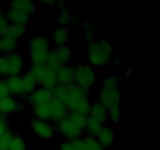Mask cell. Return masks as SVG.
Here are the masks:
<instances>
[{"label": "cell", "mask_w": 160, "mask_h": 150, "mask_svg": "<svg viewBox=\"0 0 160 150\" xmlns=\"http://www.w3.org/2000/svg\"><path fill=\"white\" fill-rule=\"evenodd\" d=\"M54 98L59 100L67 108L68 112L88 115L92 99L89 92L80 88L74 84L59 85L53 89Z\"/></svg>", "instance_id": "6da1fadb"}, {"label": "cell", "mask_w": 160, "mask_h": 150, "mask_svg": "<svg viewBox=\"0 0 160 150\" xmlns=\"http://www.w3.org/2000/svg\"><path fill=\"white\" fill-rule=\"evenodd\" d=\"M87 119L88 115L69 112L62 120L55 124L56 132L67 141L78 138L84 134Z\"/></svg>", "instance_id": "7a4b0ae2"}, {"label": "cell", "mask_w": 160, "mask_h": 150, "mask_svg": "<svg viewBox=\"0 0 160 150\" xmlns=\"http://www.w3.org/2000/svg\"><path fill=\"white\" fill-rule=\"evenodd\" d=\"M88 59L93 67H102L109 65L114 55V46L104 38L95 39L88 44Z\"/></svg>", "instance_id": "3957f363"}, {"label": "cell", "mask_w": 160, "mask_h": 150, "mask_svg": "<svg viewBox=\"0 0 160 150\" xmlns=\"http://www.w3.org/2000/svg\"><path fill=\"white\" fill-rule=\"evenodd\" d=\"M35 3L32 1L17 0L8 4L5 11V17L9 23L28 25L30 19L34 15Z\"/></svg>", "instance_id": "277c9868"}, {"label": "cell", "mask_w": 160, "mask_h": 150, "mask_svg": "<svg viewBox=\"0 0 160 150\" xmlns=\"http://www.w3.org/2000/svg\"><path fill=\"white\" fill-rule=\"evenodd\" d=\"M34 118L58 123L69 113L66 106L59 100L53 98L50 102L31 107Z\"/></svg>", "instance_id": "5b68a950"}, {"label": "cell", "mask_w": 160, "mask_h": 150, "mask_svg": "<svg viewBox=\"0 0 160 150\" xmlns=\"http://www.w3.org/2000/svg\"><path fill=\"white\" fill-rule=\"evenodd\" d=\"M31 64H43L51 49V42L46 35H34L28 42Z\"/></svg>", "instance_id": "8992f818"}, {"label": "cell", "mask_w": 160, "mask_h": 150, "mask_svg": "<svg viewBox=\"0 0 160 150\" xmlns=\"http://www.w3.org/2000/svg\"><path fill=\"white\" fill-rule=\"evenodd\" d=\"M96 81V74L93 67L89 64H82L74 67L73 84L80 88L89 92L93 88Z\"/></svg>", "instance_id": "52a82bcc"}, {"label": "cell", "mask_w": 160, "mask_h": 150, "mask_svg": "<svg viewBox=\"0 0 160 150\" xmlns=\"http://www.w3.org/2000/svg\"><path fill=\"white\" fill-rule=\"evenodd\" d=\"M60 150H108L102 146L96 138L84 134L71 141H64L60 145Z\"/></svg>", "instance_id": "ba28073f"}, {"label": "cell", "mask_w": 160, "mask_h": 150, "mask_svg": "<svg viewBox=\"0 0 160 150\" xmlns=\"http://www.w3.org/2000/svg\"><path fill=\"white\" fill-rule=\"evenodd\" d=\"M31 128L34 134L45 140L53 138L56 132L55 123L34 117L31 119Z\"/></svg>", "instance_id": "9c48e42d"}, {"label": "cell", "mask_w": 160, "mask_h": 150, "mask_svg": "<svg viewBox=\"0 0 160 150\" xmlns=\"http://www.w3.org/2000/svg\"><path fill=\"white\" fill-rule=\"evenodd\" d=\"M25 105L18 98L9 95L0 100V117L8 118L10 115L20 113L25 109Z\"/></svg>", "instance_id": "30bf717a"}, {"label": "cell", "mask_w": 160, "mask_h": 150, "mask_svg": "<svg viewBox=\"0 0 160 150\" xmlns=\"http://www.w3.org/2000/svg\"><path fill=\"white\" fill-rule=\"evenodd\" d=\"M107 110L120 106V88H101L98 94V100Z\"/></svg>", "instance_id": "8fae6325"}, {"label": "cell", "mask_w": 160, "mask_h": 150, "mask_svg": "<svg viewBox=\"0 0 160 150\" xmlns=\"http://www.w3.org/2000/svg\"><path fill=\"white\" fill-rule=\"evenodd\" d=\"M53 98H54L53 90L38 86L34 92L25 97L24 100L28 105L33 107L34 106L50 102Z\"/></svg>", "instance_id": "7c38bea8"}, {"label": "cell", "mask_w": 160, "mask_h": 150, "mask_svg": "<svg viewBox=\"0 0 160 150\" xmlns=\"http://www.w3.org/2000/svg\"><path fill=\"white\" fill-rule=\"evenodd\" d=\"M9 65V77L22 75L25 70V59L23 55L16 51L6 55Z\"/></svg>", "instance_id": "4fadbf2b"}, {"label": "cell", "mask_w": 160, "mask_h": 150, "mask_svg": "<svg viewBox=\"0 0 160 150\" xmlns=\"http://www.w3.org/2000/svg\"><path fill=\"white\" fill-rule=\"evenodd\" d=\"M48 38L55 47L67 45L70 40V29L66 27L56 26Z\"/></svg>", "instance_id": "5bb4252c"}, {"label": "cell", "mask_w": 160, "mask_h": 150, "mask_svg": "<svg viewBox=\"0 0 160 150\" xmlns=\"http://www.w3.org/2000/svg\"><path fill=\"white\" fill-rule=\"evenodd\" d=\"M59 85H70L74 81V67L67 64L60 66L56 70Z\"/></svg>", "instance_id": "9a60e30c"}, {"label": "cell", "mask_w": 160, "mask_h": 150, "mask_svg": "<svg viewBox=\"0 0 160 150\" xmlns=\"http://www.w3.org/2000/svg\"><path fill=\"white\" fill-rule=\"evenodd\" d=\"M96 138L100 145L105 148L108 149L110 148L115 142V131L113 128L110 125L105 124Z\"/></svg>", "instance_id": "2e32d148"}, {"label": "cell", "mask_w": 160, "mask_h": 150, "mask_svg": "<svg viewBox=\"0 0 160 150\" xmlns=\"http://www.w3.org/2000/svg\"><path fill=\"white\" fill-rule=\"evenodd\" d=\"M79 22V18L69 7L61 9L56 17V23L58 26L68 28L70 25L75 24Z\"/></svg>", "instance_id": "e0dca14e"}, {"label": "cell", "mask_w": 160, "mask_h": 150, "mask_svg": "<svg viewBox=\"0 0 160 150\" xmlns=\"http://www.w3.org/2000/svg\"><path fill=\"white\" fill-rule=\"evenodd\" d=\"M53 55L60 66L67 65L71 59L73 52L68 44L51 48Z\"/></svg>", "instance_id": "ac0fdd59"}, {"label": "cell", "mask_w": 160, "mask_h": 150, "mask_svg": "<svg viewBox=\"0 0 160 150\" xmlns=\"http://www.w3.org/2000/svg\"><path fill=\"white\" fill-rule=\"evenodd\" d=\"M88 116L105 124L108 120V110L99 102L95 101L92 102Z\"/></svg>", "instance_id": "d6986e66"}, {"label": "cell", "mask_w": 160, "mask_h": 150, "mask_svg": "<svg viewBox=\"0 0 160 150\" xmlns=\"http://www.w3.org/2000/svg\"><path fill=\"white\" fill-rule=\"evenodd\" d=\"M5 80L7 83L11 95L20 98V99L23 98V95H22V75L9 76L5 78Z\"/></svg>", "instance_id": "ffe728a7"}, {"label": "cell", "mask_w": 160, "mask_h": 150, "mask_svg": "<svg viewBox=\"0 0 160 150\" xmlns=\"http://www.w3.org/2000/svg\"><path fill=\"white\" fill-rule=\"evenodd\" d=\"M18 47V39L7 35L0 38V55H7L16 52Z\"/></svg>", "instance_id": "44dd1931"}, {"label": "cell", "mask_w": 160, "mask_h": 150, "mask_svg": "<svg viewBox=\"0 0 160 150\" xmlns=\"http://www.w3.org/2000/svg\"><path fill=\"white\" fill-rule=\"evenodd\" d=\"M48 67L45 63L43 64H31L29 68L27 70V72L32 77L34 81L37 82L38 85H42L45 74H46Z\"/></svg>", "instance_id": "7402d4cb"}, {"label": "cell", "mask_w": 160, "mask_h": 150, "mask_svg": "<svg viewBox=\"0 0 160 150\" xmlns=\"http://www.w3.org/2000/svg\"><path fill=\"white\" fill-rule=\"evenodd\" d=\"M38 87L37 82L34 78L28 73L25 72L22 74V95L23 98L28 96L29 94L34 92Z\"/></svg>", "instance_id": "603a6c76"}, {"label": "cell", "mask_w": 160, "mask_h": 150, "mask_svg": "<svg viewBox=\"0 0 160 150\" xmlns=\"http://www.w3.org/2000/svg\"><path fill=\"white\" fill-rule=\"evenodd\" d=\"M104 123H101L95 119L92 118L88 116L87 122L85 125V130H84V134L91 136V137L96 138L101 130L102 129Z\"/></svg>", "instance_id": "cb8c5ba5"}, {"label": "cell", "mask_w": 160, "mask_h": 150, "mask_svg": "<svg viewBox=\"0 0 160 150\" xmlns=\"http://www.w3.org/2000/svg\"><path fill=\"white\" fill-rule=\"evenodd\" d=\"M57 85H58V80H57V73H56V70H52V69H50L48 67V70H47L45 79H44L43 82H42V85H41L40 87H43V88H45L53 90V89H54Z\"/></svg>", "instance_id": "d4e9b609"}, {"label": "cell", "mask_w": 160, "mask_h": 150, "mask_svg": "<svg viewBox=\"0 0 160 150\" xmlns=\"http://www.w3.org/2000/svg\"><path fill=\"white\" fill-rule=\"evenodd\" d=\"M28 31V27L26 25H20V24H12L9 23V26L6 31V35L9 37L14 38L20 39L23 37Z\"/></svg>", "instance_id": "484cf974"}, {"label": "cell", "mask_w": 160, "mask_h": 150, "mask_svg": "<svg viewBox=\"0 0 160 150\" xmlns=\"http://www.w3.org/2000/svg\"><path fill=\"white\" fill-rule=\"evenodd\" d=\"M9 150H28L24 138L18 134H14Z\"/></svg>", "instance_id": "4316f807"}, {"label": "cell", "mask_w": 160, "mask_h": 150, "mask_svg": "<svg viewBox=\"0 0 160 150\" xmlns=\"http://www.w3.org/2000/svg\"><path fill=\"white\" fill-rule=\"evenodd\" d=\"M82 26L84 29V38H85V42L88 45L95 40V30L90 21H84Z\"/></svg>", "instance_id": "83f0119b"}, {"label": "cell", "mask_w": 160, "mask_h": 150, "mask_svg": "<svg viewBox=\"0 0 160 150\" xmlns=\"http://www.w3.org/2000/svg\"><path fill=\"white\" fill-rule=\"evenodd\" d=\"M101 88H120V78L118 76H114V75L106 77L102 82Z\"/></svg>", "instance_id": "f1b7e54d"}, {"label": "cell", "mask_w": 160, "mask_h": 150, "mask_svg": "<svg viewBox=\"0 0 160 150\" xmlns=\"http://www.w3.org/2000/svg\"><path fill=\"white\" fill-rule=\"evenodd\" d=\"M13 136L14 133L10 130L0 137V150H9Z\"/></svg>", "instance_id": "f546056e"}, {"label": "cell", "mask_w": 160, "mask_h": 150, "mask_svg": "<svg viewBox=\"0 0 160 150\" xmlns=\"http://www.w3.org/2000/svg\"><path fill=\"white\" fill-rule=\"evenodd\" d=\"M120 120V106H117L108 110V120L113 124H117Z\"/></svg>", "instance_id": "4dcf8cb0"}, {"label": "cell", "mask_w": 160, "mask_h": 150, "mask_svg": "<svg viewBox=\"0 0 160 150\" xmlns=\"http://www.w3.org/2000/svg\"><path fill=\"white\" fill-rule=\"evenodd\" d=\"M9 77V65L6 55H0V78Z\"/></svg>", "instance_id": "1f68e13d"}, {"label": "cell", "mask_w": 160, "mask_h": 150, "mask_svg": "<svg viewBox=\"0 0 160 150\" xmlns=\"http://www.w3.org/2000/svg\"><path fill=\"white\" fill-rule=\"evenodd\" d=\"M11 94L5 78H0V100L9 96Z\"/></svg>", "instance_id": "d6a6232c"}, {"label": "cell", "mask_w": 160, "mask_h": 150, "mask_svg": "<svg viewBox=\"0 0 160 150\" xmlns=\"http://www.w3.org/2000/svg\"><path fill=\"white\" fill-rule=\"evenodd\" d=\"M10 124L7 118L0 117V137L6 134L9 131H10Z\"/></svg>", "instance_id": "836d02e7"}, {"label": "cell", "mask_w": 160, "mask_h": 150, "mask_svg": "<svg viewBox=\"0 0 160 150\" xmlns=\"http://www.w3.org/2000/svg\"><path fill=\"white\" fill-rule=\"evenodd\" d=\"M9 26V23L7 20L6 19V17L2 19V20H0V38L5 36L6 34V31H7L8 28Z\"/></svg>", "instance_id": "e575fe53"}, {"label": "cell", "mask_w": 160, "mask_h": 150, "mask_svg": "<svg viewBox=\"0 0 160 150\" xmlns=\"http://www.w3.org/2000/svg\"><path fill=\"white\" fill-rule=\"evenodd\" d=\"M133 73H134V70H133L132 67H128L126 70V73H125V79L126 80L131 79Z\"/></svg>", "instance_id": "d590c367"}, {"label": "cell", "mask_w": 160, "mask_h": 150, "mask_svg": "<svg viewBox=\"0 0 160 150\" xmlns=\"http://www.w3.org/2000/svg\"><path fill=\"white\" fill-rule=\"evenodd\" d=\"M41 3H43V4H48V5H49V6L56 5V2L50 1V0H48V1H42V2H41Z\"/></svg>", "instance_id": "8d00e7d4"}, {"label": "cell", "mask_w": 160, "mask_h": 150, "mask_svg": "<svg viewBox=\"0 0 160 150\" xmlns=\"http://www.w3.org/2000/svg\"><path fill=\"white\" fill-rule=\"evenodd\" d=\"M4 17H5V11L3 10L2 8L0 6V20H2Z\"/></svg>", "instance_id": "74e56055"}]
</instances>
